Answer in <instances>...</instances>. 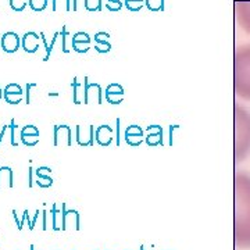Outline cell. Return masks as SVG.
Masks as SVG:
<instances>
[{
  "instance_id": "cell-1",
  "label": "cell",
  "mask_w": 250,
  "mask_h": 250,
  "mask_svg": "<svg viewBox=\"0 0 250 250\" xmlns=\"http://www.w3.org/2000/svg\"><path fill=\"white\" fill-rule=\"evenodd\" d=\"M235 243L250 248V175L235 177Z\"/></svg>"
},
{
  "instance_id": "cell-2",
  "label": "cell",
  "mask_w": 250,
  "mask_h": 250,
  "mask_svg": "<svg viewBox=\"0 0 250 250\" xmlns=\"http://www.w3.org/2000/svg\"><path fill=\"white\" fill-rule=\"evenodd\" d=\"M250 153V114L243 107L235 108V159L245 160Z\"/></svg>"
},
{
  "instance_id": "cell-3",
  "label": "cell",
  "mask_w": 250,
  "mask_h": 250,
  "mask_svg": "<svg viewBox=\"0 0 250 250\" xmlns=\"http://www.w3.org/2000/svg\"><path fill=\"white\" fill-rule=\"evenodd\" d=\"M235 93L250 100V46L242 47L235 54Z\"/></svg>"
},
{
  "instance_id": "cell-4",
  "label": "cell",
  "mask_w": 250,
  "mask_h": 250,
  "mask_svg": "<svg viewBox=\"0 0 250 250\" xmlns=\"http://www.w3.org/2000/svg\"><path fill=\"white\" fill-rule=\"evenodd\" d=\"M103 99H104V92L102 89V86L96 82H89V78L85 77L83 78V104H90V103L103 104Z\"/></svg>"
},
{
  "instance_id": "cell-5",
  "label": "cell",
  "mask_w": 250,
  "mask_h": 250,
  "mask_svg": "<svg viewBox=\"0 0 250 250\" xmlns=\"http://www.w3.org/2000/svg\"><path fill=\"white\" fill-rule=\"evenodd\" d=\"M95 125H86V126H82V125H77L75 126V139L77 143L82 146V147H92L95 146Z\"/></svg>"
},
{
  "instance_id": "cell-6",
  "label": "cell",
  "mask_w": 250,
  "mask_h": 250,
  "mask_svg": "<svg viewBox=\"0 0 250 250\" xmlns=\"http://www.w3.org/2000/svg\"><path fill=\"white\" fill-rule=\"evenodd\" d=\"M53 145L57 146H72V129L70 125L59 124L53 126Z\"/></svg>"
},
{
  "instance_id": "cell-7",
  "label": "cell",
  "mask_w": 250,
  "mask_h": 250,
  "mask_svg": "<svg viewBox=\"0 0 250 250\" xmlns=\"http://www.w3.org/2000/svg\"><path fill=\"white\" fill-rule=\"evenodd\" d=\"M62 231H80L81 229V217L77 210H68L65 203H62Z\"/></svg>"
},
{
  "instance_id": "cell-8",
  "label": "cell",
  "mask_w": 250,
  "mask_h": 250,
  "mask_svg": "<svg viewBox=\"0 0 250 250\" xmlns=\"http://www.w3.org/2000/svg\"><path fill=\"white\" fill-rule=\"evenodd\" d=\"M145 143L149 147L163 146L164 145V131H163V126L157 124L147 125L146 135H145Z\"/></svg>"
},
{
  "instance_id": "cell-9",
  "label": "cell",
  "mask_w": 250,
  "mask_h": 250,
  "mask_svg": "<svg viewBox=\"0 0 250 250\" xmlns=\"http://www.w3.org/2000/svg\"><path fill=\"white\" fill-rule=\"evenodd\" d=\"M124 139L126 145H129L132 147H139L145 142V131H143V128L141 125H129L125 129Z\"/></svg>"
},
{
  "instance_id": "cell-10",
  "label": "cell",
  "mask_w": 250,
  "mask_h": 250,
  "mask_svg": "<svg viewBox=\"0 0 250 250\" xmlns=\"http://www.w3.org/2000/svg\"><path fill=\"white\" fill-rule=\"evenodd\" d=\"M95 139L96 143L102 147H108L111 143L114 142L116 136H114V131L110 125H99L95 131Z\"/></svg>"
},
{
  "instance_id": "cell-11",
  "label": "cell",
  "mask_w": 250,
  "mask_h": 250,
  "mask_svg": "<svg viewBox=\"0 0 250 250\" xmlns=\"http://www.w3.org/2000/svg\"><path fill=\"white\" fill-rule=\"evenodd\" d=\"M24 96H25V92L22 90V88L18 83H9L3 89V98L6 100V103L13 104V106L21 103Z\"/></svg>"
},
{
  "instance_id": "cell-12",
  "label": "cell",
  "mask_w": 250,
  "mask_h": 250,
  "mask_svg": "<svg viewBox=\"0 0 250 250\" xmlns=\"http://www.w3.org/2000/svg\"><path fill=\"white\" fill-rule=\"evenodd\" d=\"M20 136H21V142L24 143L27 147H34L39 143L41 132H39L38 126H35V125H25L21 129Z\"/></svg>"
},
{
  "instance_id": "cell-13",
  "label": "cell",
  "mask_w": 250,
  "mask_h": 250,
  "mask_svg": "<svg viewBox=\"0 0 250 250\" xmlns=\"http://www.w3.org/2000/svg\"><path fill=\"white\" fill-rule=\"evenodd\" d=\"M125 98V90L120 83H110L104 90V99L110 104H121Z\"/></svg>"
},
{
  "instance_id": "cell-14",
  "label": "cell",
  "mask_w": 250,
  "mask_h": 250,
  "mask_svg": "<svg viewBox=\"0 0 250 250\" xmlns=\"http://www.w3.org/2000/svg\"><path fill=\"white\" fill-rule=\"evenodd\" d=\"M0 47L3 49V52L6 53H16L18 49L21 47V39L16 32H6L1 36L0 41Z\"/></svg>"
},
{
  "instance_id": "cell-15",
  "label": "cell",
  "mask_w": 250,
  "mask_h": 250,
  "mask_svg": "<svg viewBox=\"0 0 250 250\" xmlns=\"http://www.w3.org/2000/svg\"><path fill=\"white\" fill-rule=\"evenodd\" d=\"M92 43V38L86 32H77L72 35V50L77 53H88Z\"/></svg>"
},
{
  "instance_id": "cell-16",
  "label": "cell",
  "mask_w": 250,
  "mask_h": 250,
  "mask_svg": "<svg viewBox=\"0 0 250 250\" xmlns=\"http://www.w3.org/2000/svg\"><path fill=\"white\" fill-rule=\"evenodd\" d=\"M41 36L36 32L29 31L27 34H24L22 39H21V47L24 49L25 53H36L39 50V45H41Z\"/></svg>"
},
{
  "instance_id": "cell-17",
  "label": "cell",
  "mask_w": 250,
  "mask_h": 250,
  "mask_svg": "<svg viewBox=\"0 0 250 250\" xmlns=\"http://www.w3.org/2000/svg\"><path fill=\"white\" fill-rule=\"evenodd\" d=\"M52 174V168L50 167H39L35 170L36 177V185L39 188H50L53 185V179L50 177Z\"/></svg>"
},
{
  "instance_id": "cell-18",
  "label": "cell",
  "mask_w": 250,
  "mask_h": 250,
  "mask_svg": "<svg viewBox=\"0 0 250 250\" xmlns=\"http://www.w3.org/2000/svg\"><path fill=\"white\" fill-rule=\"evenodd\" d=\"M110 34L107 32H98L95 34V50L100 54L108 53L111 50V43L108 42Z\"/></svg>"
},
{
  "instance_id": "cell-19",
  "label": "cell",
  "mask_w": 250,
  "mask_h": 250,
  "mask_svg": "<svg viewBox=\"0 0 250 250\" xmlns=\"http://www.w3.org/2000/svg\"><path fill=\"white\" fill-rule=\"evenodd\" d=\"M72 88V103L82 104L83 103V85L78 81V77H74L71 82Z\"/></svg>"
},
{
  "instance_id": "cell-20",
  "label": "cell",
  "mask_w": 250,
  "mask_h": 250,
  "mask_svg": "<svg viewBox=\"0 0 250 250\" xmlns=\"http://www.w3.org/2000/svg\"><path fill=\"white\" fill-rule=\"evenodd\" d=\"M14 174L10 167H0V188L14 187Z\"/></svg>"
},
{
  "instance_id": "cell-21",
  "label": "cell",
  "mask_w": 250,
  "mask_h": 250,
  "mask_svg": "<svg viewBox=\"0 0 250 250\" xmlns=\"http://www.w3.org/2000/svg\"><path fill=\"white\" fill-rule=\"evenodd\" d=\"M52 228L53 231H62V208H59L56 203L52 206Z\"/></svg>"
},
{
  "instance_id": "cell-22",
  "label": "cell",
  "mask_w": 250,
  "mask_h": 250,
  "mask_svg": "<svg viewBox=\"0 0 250 250\" xmlns=\"http://www.w3.org/2000/svg\"><path fill=\"white\" fill-rule=\"evenodd\" d=\"M60 34H62V53H70V50H71L72 47V35L68 34L65 25L62 28Z\"/></svg>"
},
{
  "instance_id": "cell-23",
  "label": "cell",
  "mask_w": 250,
  "mask_h": 250,
  "mask_svg": "<svg viewBox=\"0 0 250 250\" xmlns=\"http://www.w3.org/2000/svg\"><path fill=\"white\" fill-rule=\"evenodd\" d=\"M241 21L243 27L250 32V4H241Z\"/></svg>"
},
{
  "instance_id": "cell-24",
  "label": "cell",
  "mask_w": 250,
  "mask_h": 250,
  "mask_svg": "<svg viewBox=\"0 0 250 250\" xmlns=\"http://www.w3.org/2000/svg\"><path fill=\"white\" fill-rule=\"evenodd\" d=\"M71 0H53V11H71Z\"/></svg>"
},
{
  "instance_id": "cell-25",
  "label": "cell",
  "mask_w": 250,
  "mask_h": 250,
  "mask_svg": "<svg viewBox=\"0 0 250 250\" xmlns=\"http://www.w3.org/2000/svg\"><path fill=\"white\" fill-rule=\"evenodd\" d=\"M145 6L153 13L164 11V0H145Z\"/></svg>"
},
{
  "instance_id": "cell-26",
  "label": "cell",
  "mask_w": 250,
  "mask_h": 250,
  "mask_svg": "<svg viewBox=\"0 0 250 250\" xmlns=\"http://www.w3.org/2000/svg\"><path fill=\"white\" fill-rule=\"evenodd\" d=\"M47 3H49V0H28V6L35 13L43 11L47 7Z\"/></svg>"
},
{
  "instance_id": "cell-27",
  "label": "cell",
  "mask_w": 250,
  "mask_h": 250,
  "mask_svg": "<svg viewBox=\"0 0 250 250\" xmlns=\"http://www.w3.org/2000/svg\"><path fill=\"white\" fill-rule=\"evenodd\" d=\"M124 4L126 9L129 10V11H139V10L143 9V6H145V0H124Z\"/></svg>"
},
{
  "instance_id": "cell-28",
  "label": "cell",
  "mask_w": 250,
  "mask_h": 250,
  "mask_svg": "<svg viewBox=\"0 0 250 250\" xmlns=\"http://www.w3.org/2000/svg\"><path fill=\"white\" fill-rule=\"evenodd\" d=\"M85 9L95 13V11H102L103 9V0H85Z\"/></svg>"
},
{
  "instance_id": "cell-29",
  "label": "cell",
  "mask_w": 250,
  "mask_h": 250,
  "mask_svg": "<svg viewBox=\"0 0 250 250\" xmlns=\"http://www.w3.org/2000/svg\"><path fill=\"white\" fill-rule=\"evenodd\" d=\"M60 39H62V34H60V32H54L53 39H52L50 45L47 46V49H46V54H45V59H43V62H47V60L50 59V54H52V52H53L54 46H56V43H57Z\"/></svg>"
},
{
  "instance_id": "cell-30",
  "label": "cell",
  "mask_w": 250,
  "mask_h": 250,
  "mask_svg": "<svg viewBox=\"0 0 250 250\" xmlns=\"http://www.w3.org/2000/svg\"><path fill=\"white\" fill-rule=\"evenodd\" d=\"M18 128V125L16 124V120L14 118H11V121H10L9 125V129H10V142H11V146L13 147H18V142L17 139H16V129Z\"/></svg>"
},
{
  "instance_id": "cell-31",
  "label": "cell",
  "mask_w": 250,
  "mask_h": 250,
  "mask_svg": "<svg viewBox=\"0 0 250 250\" xmlns=\"http://www.w3.org/2000/svg\"><path fill=\"white\" fill-rule=\"evenodd\" d=\"M9 3L10 7L14 10V11L21 13V11H24L25 7H27L28 0H9Z\"/></svg>"
},
{
  "instance_id": "cell-32",
  "label": "cell",
  "mask_w": 250,
  "mask_h": 250,
  "mask_svg": "<svg viewBox=\"0 0 250 250\" xmlns=\"http://www.w3.org/2000/svg\"><path fill=\"white\" fill-rule=\"evenodd\" d=\"M124 3L121 0H106V9L111 13H116L123 9Z\"/></svg>"
},
{
  "instance_id": "cell-33",
  "label": "cell",
  "mask_w": 250,
  "mask_h": 250,
  "mask_svg": "<svg viewBox=\"0 0 250 250\" xmlns=\"http://www.w3.org/2000/svg\"><path fill=\"white\" fill-rule=\"evenodd\" d=\"M41 217H42V211L36 210L34 217H31V223H29V227H28L29 231H34V229H35V225H38V221H39Z\"/></svg>"
},
{
  "instance_id": "cell-34",
  "label": "cell",
  "mask_w": 250,
  "mask_h": 250,
  "mask_svg": "<svg viewBox=\"0 0 250 250\" xmlns=\"http://www.w3.org/2000/svg\"><path fill=\"white\" fill-rule=\"evenodd\" d=\"M38 86V83L35 82H28L27 86H25V103L29 104L31 103V90Z\"/></svg>"
},
{
  "instance_id": "cell-35",
  "label": "cell",
  "mask_w": 250,
  "mask_h": 250,
  "mask_svg": "<svg viewBox=\"0 0 250 250\" xmlns=\"http://www.w3.org/2000/svg\"><path fill=\"white\" fill-rule=\"evenodd\" d=\"M34 172H35V170L32 167L28 168V187L29 188L34 187Z\"/></svg>"
},
{
  "instance_id": "cell-36",
  "label": "cell",
  "mask_w": 250,
  "mask_h": 250,
  "mask_svg": "<svg viewBox=\"0 0 250 250\" xmlns=\"http://www.w3.org/2000/svg\"><path fill=\"white\" fill-rule=\"evenodd\" d=\"M81 4L85 7V0H72V10H74V11H78Z\"/></svg>"
},
{
  "instance_id": "cell-37",
  "label": "cell",
  "mask_w": 250,
  "mask_h": 250,
  "mask_svg": "<svg viewBox=\"0 0 250 250\" xmlns=\"http://www.w3.org/2000/svg\"><path fill=\"white\" fill-rule=\"evenodd\" d=\"M47 211L46 210H42V229L46 231L47 229Z\"/></svg>"
},
{
  "instance_id": "cell-38",
  "label": "cell",
  "mask_w": 250,
  "mask_h": 250,
  "mask_svg": "<svg viewBox=\"0 0 250 250\" xmlns=\"http://www.w3.org/2000/svg\"><path fill=\"white\" fill-rule=\"evenodd\" d=\"M120 123H121V120L120 118H117L116 120V145L117 146H120Z\"/></svg>"
},
{
  "instance_id": "cell-39",
  "label": "cell",
  "mask_w": 250,
  "mask_h": 250,
  "mask_svg": "<svg viewBox=\"0 0 250 250\" xmlns=\"http://www.w3.org/2000/svg\"><path fill=\"white\" fill-rule=\"evenodd\" d=\"M179 125H170V146L174 145V129H178Z\"/></svg>"
},
{
  "instance_id": "cell-40",
  "label": "cell",
  "mask_w": 250,
  "mask_h": 250,
  "mask_svg": "<svg viewBox=\"0 0 250 250\" xmlns=\"http://www.w3.org/2000/svg\"><path fill=\"white\" fill-rule=\"evenodd\" d=\"M7 131H9V125H3V128L0 131V145H1V141H3V138H4V135H6Z\"/></svg>"
},
{
  "instance_id": "cell-41",
  "label": "cell",
  "mask_w": 250,
  "mask_h": 250,
  "mask_svg": "<svg viewBox=\"0 0 250 250\" xmlns=\"http://www.w3.org/2000/svg\"><path fill=\"white\" fill-rule=\"evenodd\" d=\"M49 96H52V98H57V96H59V93H57V92H50V93H49Z\"/></svg>"
},
{
  "instance_id": "cell-42",
  "label": "cell",
  "mask_w": 250,
  "mask_h": 250,
  "mask_svg": "<svg viewBox=\"0 0 250 250\" xmlns=\"http://www.w3.org/2000/svg\"><path fill=\"white\" fill-rule=\"evenodd\" d=\"M1 98H3V89L0 88V100H1Z\"/></svg>"
},
{
  "instance_id": "cell-43",
  "label": "cell",
  "mask_w": 250,
  "mask_h": 250,
  "mask_svg": "<svg viewBox=\"0 0 250 250\" xmlns=\"http://www.w3.org/2000/svg\"><path fill=\"white\" fill-rule=\"evenodd\" d=\"M29 250H35V246H34V245H31V248H29Z\"/></svg>"
},
{
  "instance_id": "cell-44",
  "label": "cell",
  "mask_w": 250,
  "mask_h": 250,
  "mask_svg": "<svg viewBox=\"0 0 250 250\" xmlns=\"http://www.w3.org/2000/svg\"><path fill=\"white\" fill-rule=\"evenodd\" d=\"M139 250H146V249H145V246H141V248H139Z\"/></svg>"
}]
</instances>
